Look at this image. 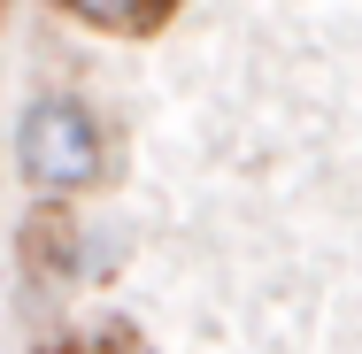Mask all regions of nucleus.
<instances>
[{"label": "nucleus", "mask_w": 362, "mask_h": 354, "mask_svg": "<svg viewBox=\"0 0 362 354\" xmlns=\"http://www.w3.org/2000/svg\"><path fill=\"white\" fill-rule=\"evenodd\" d=\"M16 162H23V185L39 193H85L108 162V139H100V116L77 100V93H31L23 116H16Z\"/></svg>", "instance_id": "nucleus-1"}, {"label": "nucleus", "mask_w": 362, "mask_h": 354, "mask_svg": "<svg viewBox=\"0 0 362 354\" xmlns=\"http://www.w3.org/2000/svg\"><path fill=\"white\" fill-rule=\"evenodd\" d=\"M62 16L85 31H108V39H154L177 16V0H62Z\"/></svg>", "instance_id": "nucleus-2"}, {"label": "nucleus", "mask_w": 362, "mask_h": 354, "mask_svg": "<svg viewBox=\"0 0 362 354\" xmlns=\"http://www.w3.org/2000/svg\"><path fill=\"white\" fill-rule=\"evenodd\" d=\"M23 254H31L39 270H54V278H70V270H77V231H70V223H62L54 208H47L39 223H23Z\"/></svg>", "instance_id": "nucleus-3"}, {"label": "nucleus", "mask_w": 362, "mask_h": 354, "mask_svg": "<svg viewBox=\"0 0 362 354\" xmlns=\"http://www.w3.org/2000/svg\"><path fill=\"white\" fill-rule=\"evenodd\" d=\"M77 354H154L139 339V331H132V324H108V331H93V339H77Z\"/></svg>", "instance_id": "nucleus-4"}, {"label": "nucleus", "mask_w": 362, "mask_h": 354, "mask_svg": "<svg viewBox=\"0 0 362 354\" xmlns=\"http://www.w3.org/2000/svg\"><path fill=\"white\" fill-rule=\"evenodd\" d=\"M39 354H77V339H54V347H39Z\"/></svg>", "instance_id": "nucleus-5"}]
</instances>
